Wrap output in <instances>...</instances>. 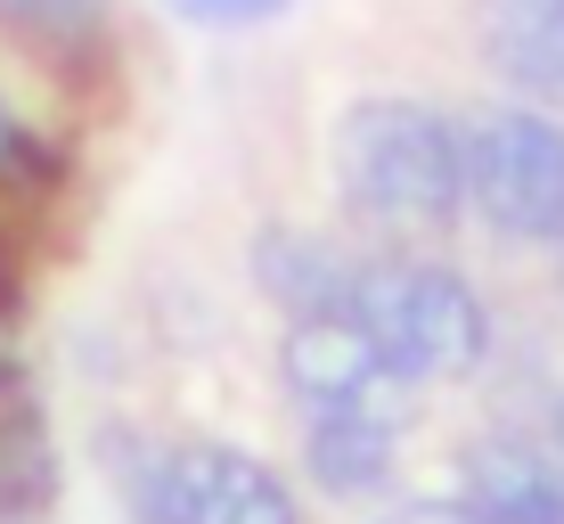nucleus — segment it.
Masks as SVG:
<instances>
[{
  "mask_svg": "<svg viewBox=\"0 0 564 524\" xmlns=\"http://www.w3.org/2000/svg\"><path fill=\"white\" fill-rule=\"evenodd\" d=\"M336 189L368 222L442 229L466 213V148L442 107L352 99L336 115Z\"/></svg>",
  "mask_w": 564,
  "mask_h": 524,
  "instance_id": "obj_1",
  "label": "nucleus"
},
{
  "mask_svg": "<svg viewBox=\"0 0 564 524\" xmlns=\"http://www.w3.org/2000/svg\"><path fill=\"white\" fill-rule=\"evenodd\" d=\"M344 320H360L368 336L384 344V361L417 385H442V377H466L491 353V312L482 296L442 263H352V287L336 303Z\"/></svg>",
  "mask_w": 564,
  "mask_h": 524,
  "instance_id": "obj_2",
  "label": "nucleus"
},
{
  "mask_svg": "<svg viewBox=\"0 0 564 524\" xmlns=\"http://www.w3.org/2000/svg\"><path fill=\"white\" fill-rule=\"evenodd\" d=\"M466 213L516 246H564V124L549 107H482L458 124Z\"/></svg>",
  "mask_w": 564,
  "mask_h": 524,
  "instance_id": "obj_3",
  "label": "nucleus"
},
{
  "mask_svg": "<svg viewBox=\"0 0 564 524\" xmlns=\"http://www.w3.org/2000/svg\"><path fill=\"white\" fill-rule=\"evenodd\" d=\"M148 524H303L295 492L279 468H262L254 451L229 442H172L131 475Z\"/></svg>",
  "mask_w": 564,
  "mask_h": 524,
  "instance_id": "obj_4",
  "label": "nucleus"
},
{
  "mask_svg": "<svg viewBox=\"0 0 564 524\" xmlns=\"http://www.w3.org/2000/svg\"><path fill=\"white\" fill-rule=\"evenodd\" d=\"M279 368L295 385V402L311 418H368V426H401L417 402V377H401L384 361V344L344 312H303L279 344Z\"/></svg>",
  "mask_w": 564,
  "mask_h": 524,
  "instance_id": "obj_5",
  "label": "nucleus"
},
{
  "mask_svg": "<svg viewBox=\"0 0 564 524\" xmlns=\"http://www.w3.org/2000/svg\"><path fill=\"white\" fill-rule=\"evenodd\" d=\"M458 500L475 524H564V459L523 435H482L458 459Z\"/></svg>",
  "mask_w": 564,
  "mask_h": 524,
  "instance_id": "obj_6",
  "label": "nucleus"
},
{
  "mask_svg": "<svg viewBox=\"0 0 564 524\" xmlns=\"http://www.w3.org/2000/svg\"><path fill=\"white\" fill-rule=\"evenodd\" d=\"M482 57L532 107H564V0H482Z\"/></svg>",
  "mask_w": 564,
  "mask_h": 524,
  "instance_id": "obj_7",
  "label": "nucleus"
},
{
  "mask_svg": "<svg viewBox=\"0 0 564 524\" xmlns=\"http://www.w3.org/2000/svg\"><path fill=\"white\" fill-rule=\"evenodd\" d=\"M254 279L262 296H279L286 312H336L344 287H352V263L336 255L327 238H311V229H262L254 238Z\"/></svg>",
  "mask_w": 564,
  "mask_h": 524,
  "instance_id": "obj_8",
  "label": "nucleus"
},
{
  "mask_svg": "<svg viewBox=\"0 0 564 524\" xmlns=\"http://www.w3.org/2000/svg\"><path fill=\"white\" fill-rule=\"evenodd\" d=\"M303 468L319 492L336 500H368L393 483V426H368V418H311L303 442Z\"/></svg>",
  "mask_w": 564,
  "mask_h": 524,
  "instance_id": "obj_9",
  "label": "nucleus"
},
{
  "mask_svg": "<svg viewBox=\"0 0 564 524\" xmlns=\"http://www.w3.org/2000/svg\"><path fill=\"white\" fill-rule=\"evenodd\" d=\"M99 17H107V0H0V25L25 33V42H50V50L99 33Z\"/></svg>",
  "mask_w": 564,
  "mask_h": 524,
  "instance_id": "obj_10",
  "label": "nucleus"
},
{
  "mask_svg": "<svg viewBox=\"0 0 564 524\" xmlns=\"http://www.w3.org/2000/svg\"><path fill=\"white\" fill-rule=\"evenodd\" d=\"M172 17H188V25H221V33H246V25L286 17V0H172Z\"/></svg>",
  "mask_w": 564,
  "mask_h": 524,
  "instance_id": "obj_11",
  "label": "nucleus"
},
{
  "mask_svg": "<svg viewBox=\"0 0 564 524\" xmlns=\"http://www.w3.org/2000/svg\"><path fill=\"white\" fill-rule=\"evenodd\" d=\"M42 164H50V157H42V140H33V131L17 124L9 107H0V181H33Z\"/></svg>",
  "mask_w": 564,
  "mask_h": 524,
  "instance_id": "obj_12",
  "label": "nucleus"
},
{
  "mask_svg": "<svg viewBox=\"0 0 564 524\" xmlns=\"http://www.w3.org/2000/svg\"><path fill=\"white\" fill-rule=\"evenodd\" d=\"M384 524H475L466 500H410V509H393Z\"/></svg>",
  "mask_w": 564,
  "mask_h": 524,
  "instance_id": "obj_13",
  "label": "nucleus"
},
{
  "mask_svg": "<svg viewBox=\"0 0 564 524\" xmlns=\"http://www.w3.org/2000/svg\"><path fill=\"white\" fill-rule=\"evenodd\" d=\"M556 459H564V402H556Z\"/></svg>",
  "mask_w": 564,
  "mask_h": 524,
  "instance_id": "obj_14",
  "label": "nucleus"
}]
</instances>
